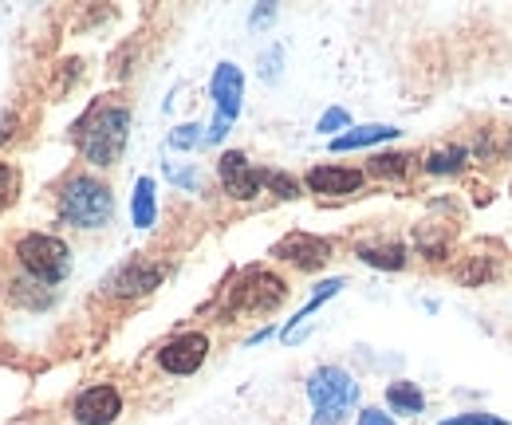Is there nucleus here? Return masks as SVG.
I'll list each match as a JSON object with an SVG mask.
<instances>
[{"mask_svg": "<svg viewBox=\"0 0 512 425\" xmlns=\"http://www.w3.org/2000/svg\"><path fill=\"white\" fill-rule=\"evenodd\" d=\"M422 166H426V174H434V178L461 174V170L469 166V150H465V146H442V150H434Z\"/></svg>", "mask_w": 512, "mask_h": 425, "instance_id": "nucleus-19", "label": "nucleus"}, {"mask_svg": "<svg viewBox=\"0 0 512 425\" xmlns=\"http://www.w3.org/2000/svg\"><path fill=\"white\" fill-rule=\"evenodd\" d=\"M280 75H284V48L272 44L268 52H260V79L264 83H280Z\"/></svg>", "mask_w": 512, "mask_h": 425, "instance_id": "nucleus-23", "label": "nucleus"}, {"mask_svg": "<svg viewBox=\"0 0 512 425\" xmlns=\"http://www.w3.org/2000/svg\"><path fill=\"white\" fill-rule=\"evenodd\" d=\"M154 359H158V366H162L166 374L190 378V374H197V370L205 366V359H209V335H205V331H182V335L166 339Z\"/></svg>", "mask_w": 512, "mask_h": 425, "instance_id": "nucleus-8", "label": "nucleus"}, {"mask_svg": "<svg viewBox=\"0 0 512 425\" xmlns=\"http://www.w3.org/2000/svg\"><path fill=\"white\" fill-rule=\"evenodd\" d=\"M509 154H512V130H509Z\"/></svg>", "mask_w": 512, "mask_h": 425, "instance_id": "nucleus-34", "label": "nucleus"}, {"mask_svg": "<svg viewBox=\"0 0 512 425\" xmlns=\"http://www.w3.org/2000/svg\"><path fill=\"white\" fill-rule=\"evenodd\" d=\"M12 252H16L20 272L40 280V284H48V288L64 284L71 276V248L56 233H24L20 241L12 244Z\"/></svg>", "mask_w": 512, "mask_h": 425, "instance_id": "nucleus-4", "label": "nucleus"}, {"mask_svg": "<svg viewBox=\"0 0 512 425\" xmlns=\"http://www.w3.org/2000/svg\"><path fill=\"white\" fill-rule=\"evenodd\" d=\"M170 150H193V146H201L205 142V126H197V122H182V126H174L170 130Z\"/></svg>", "mask_w": 512, "mask_h": 425, "instance_id": "nucleus-22", "label": "nucleus"}, {"mask_svg": "<svg viewBox=\"0 0 512 425\" xmlns=\"http://www.w3.org/2000/svg\"><path fill=\"white\" fill-rule=\"evenodd\" d=\"M79 67H83L79 60H64V63H60V75H64V79L52 87V95H56V99H60V95H67V87L79 79Z\"/></svg>", "mask_w": 512, "mask_h": 425, "instance_id": "nucleus-29", "label": "nucleus"}, {"mask_svg": "<svg viewBox=\"0 0 512 425\" xmlns=\"http://www.w3.org/2000/svg\"><path fill=\"white\" fill-rule=\"evenodd\" d=\"M272 335H276V327H260L256 335H249V339H245V347H256V343H264V339H272Z\"/></svg>", "mask_w": 512, "mask_h": 425, "instance_id": "nucleus-33", "label": "nucleus"}, {"mask_svg": "<svg viewBox=\"0 0 512 425\" xmlns=\"http://www.w3.org/2000/svg\"><path fill=\"white\" fill-rule=\"evenodd\" d=\"M119 418H123V394L115 382H95L71 398L75 425H115Z\"/></svg>", "mask_w": 512, "mask_h": 425, "instance_id": "nucleus-7", "label": "nucleus"}, {"mask_svg": "<svg viewBox=\"0 0 512 425\" xmlns=\"http://www.w3.org/2000/svg\"><path fill=\"white\" fill-rule=\"evenodd\" d=\"M127 138H130V107H123V103H95L83 119L75 122L79 154L95 170L119 166V158L127 150Z\"/></svg>", "mask_w": 512, "mask_h": 425, "instance_id": "nucleus-1", "label": "nucleus"}, {"mask_svg": "<svg viewBox=\"0 0 512 425\" xmlns=\"http://www.w3.org/2000/svg\"><path fill=\"white\" fill-rule=\"evenodd\" d=\"M414 241H418V248L430 256V260H446V233H426V225H418V233H414Z\"/></svg>", "mask_w": 512, "mask_h": 425, "instance_id": "nucleus-25", "label": "nucleus"}, {"mask_svg": "<svg viewBox=\"0 0 512 425\" xmlns=\"http://www.w3.org/2000/svg\"><path fill=\"white\" fill-rule=\"evenodd\" d=\"M8 300L20 307H32V311H44V307L56 304V288H48V284L24 276V280H12V284H8Z\"/></svg>", "mask_w": 512, "mask_h": 425, "instance_id": "nucleus-18", "label": "nucleus"}, {"mask_svg": "<svg viewBox=\"0 0 512 425\" xmlns=\"http://www.w3.org/2000/svg\"><path fill=\"white\" fill-rule=\"evenodd\" d=\"M304 390H308V402H312V410H316V414H312V425H343L347 414L359 406V382H355V374L335 363L316 366V370L308 374Z\"/></svg>", "mask_w": 512, "mask_h": 425, "instance_id": "nucleus-3", "label": "nucleus"}, {"mask_svg": "<svg viewBox=\"0 0 512 425\" xmlns=\"http://www.w3.org/2000/svg\"><path fill=\"white\" fill-rule=\"evenodd\" d=\"M16 189H20V174L8 162H0V209L16 201Z\"/></svg>", "mask_w": 512, "mask_h": 425, "instance_id": "nucleus-28", "label": "nucleus"}, {"mask_svg": "<svg viewBox=\"0 0 512 425\" xmlns=\"http://www.w3.org/2000/svg\"><path fill=\"white\" fill-rule=\"evenodd\" d=\"M355 256L363 260V264H371V268H383V272H398V268H406V244L402 241H390V244H359L355 248Z\"/></svg>", "mask_w": 512, "mask_h": 425, "instance_id": "nucleus-17", "label": "nucleus"}, {"mask_svg": "<svg viewBox=\"0 0 512 425\" xmlns=\"http://www.w3.org/2000/svg\"><path fill=\"white\" fill-rule=\"evenodd\" d=\"M438 425H509L505 418H497V414H485V410H465V414H453L446 422Z\"/></svg>", "mask_w": 512, "mask_h": 425, "instance_id": "nucleus-27", "label": "nucleus"}, {"mask_svg": "<svg viewBox=\"0 0 512 425\" xmlns=\"http://www.w3.org/2000/svg\"><path fill=\"white\" fill-rule=\"evenodd\" d=\"M217 178H221V189L233 197V201H253L260 193V170L249 162L245 150H225L217 158Z\"/></svg>", "mask_w": 512, "mask_h": 425, "instance_id": "nucleus-10", "label": "nucleus"}, {"mask_svg": "<svg viewBox=\"0 0 512 425\" xmlns=\"http://www.w3.org/2000/svg\"><path fill=\"white\" fill-rule=\"evenodd\" d=\"M355 425H398L386 410H375V406H363L359 410V418H355Z\"/></svg>", "mask_w": 512, "mask_h": 425, "instance_id": "nucleus-31", "label": "nucleus"}, {"mask_svg": "<svg viewBox=\"0 0 512 425\" xmlns=\"http://www.w3.org/2000/svg\"><path fill=\"white\" fill-rule=\"evenodd\" d=\"M16 130H20V115L16 111H0V146H8L16 138Z\"/></svg>", "mask_w": 512, "mask_h": 425, "instance_id": "nucleus-30", "label": "nucleus"}, {"mask_svg": "<svg viewBox=\"0 0 512 425\" xmlns=\"http://www.w3.org/2000/svg\"><path fill=\"white\" fill-rule=\"evenodd\" d=\"M276 20V4H256L253 8V16H249V28H264V24H272Z\"/></svg>", "mask_w": 512, "mask_h": 425, "instance_id": "nucleus-32", "label": "nucleus"}, {"mask_svg": "<svg viewBox=\"0 0 512 425\" xmlns=\"http://www.w3.org/2000/svg\"><path fill=\"white\" fill-rule=\"evenodd\" d=\"M363 182H367V174L351 170V166H312L304 178V185L320 197H351L363 189Z\"/></svg>", "mask_w": 512, "mask_h": 425, "instance_id": "nucleus-12", "label": "nucleus"}, {"mask_svg": "<svg viewBox=\"0 0 512 425\" xmlns=\"http://www.w3.org/2000/svg\"><path fill=\"white\" fill-rule=\"evenodd\" d=\"M166 178H170L174 185H182L186 193H197V189H201V174L190 170V166H174V162H166Z\"/></svg>", "mask_w": 512, "mask_h": 425, "instance_id": "nucleus-26", "label": "nucleus"}, {"mask_svg": "<svg viewBox=\"0 0 512 425\" xmlns=\"http://www.w3.org/2000/svg\"><path fill=\"white\" fill-rule=\"evenodd\" d=\"M56 217L67 229H83V233L107 229L115 221V193L95 174H71L56 193Z\"/></svg>", "mask_w": 512, "mask_h": 425, "instance_id": "nucleus-2", "label": "nucleus"}, {"mask_svg": "<svg viewBox=\"0 0 512 425\" xmlns=\"http://www.w3.org/2000/svg\"><path fill=\"white\" fill-rule=\"evenodd\" d=\"M162 280H166V268H162V264H150V260L134 256V260L119 264V268L103 280V292L115 296V300H138V296H150Z\"/></svg>", "mask_w": 512, "mask_h": 425, "instance_id": "nucleus-9", "label": "nucleus"}, {"mask_svg": "<svg viewBox=\"0 0 512 425\" xmlns=\"http://www.w3.org/2000/svg\"><path fill=\"white\" fill-rule=\"evenodd\" d=\"M410 166H414V154H375L367 162V174H375V178H406Z\"/></svg>", "mask_w": 512, "mask_h": 425, "instance_id": "nucleus-20", "label": "nucleus"}, {"mask_svg": "<svg viewBox=\"0 0 512 425\" xmlns=\"http://www.w3.org/2000/svg\"><path fill=\"white\" fill-rule=\"evenodd\" d=\"M316 130H320V134H331V138H339V130H343V134L351 130V115H347L343 107H331V111H323L320 115Z\"/></svg>", "mask_w": 512, "mask_h": 425, "instance_id": "nucleus-24", "label": "nucleus"}, {"mask_svg": "<svg viewBox=\"0 0 512 425\" xmlns=\"http://www.w3.org/2000/svg\"><path fill=\"white\" fill-rule=\"evenodd\" d=\"M209 99H213L217 115L209 122L201 146H217V142L233 130V122L241 119V107H245V71L229 60L217 63V67H213V79H209Z\"/></svg>", "mask_w": 512, "mask_h": 425, "instance_id": "nucleus-5", "label": "nucleus"}, {"mask_svg": "<svg viewBox=\"0 0 512 425\" xmlns=\"http://www.w3.org/2000/svg\"><path fill=\"white\" fill-rule=\"evenodd\" d=\"M398 134H402V130H398V126H386V122H375V126H351L347 134L331 138L327 146H331V154H347V150H367V146L390 142V138H398Z\"/></svg>", "mask_w": 512, "mask_h": 425, "instance_id": "nucleus-13", "label": "nucleus"}, {"mask_svg": "<svg viewBox=\"0 0 512 425\" xmlns=\"http://www.w3.org/2000/svg\"><path fill=\"white\" fill-rule=\"evenodd\" d=\"M288 300V284L268 268H245L241 280L229 288V307L245 315H268Z\"/></svg>", "mask_w": 512, "mask_h": 425, "instance_id": "nucleus-6", "label": "nucleus"}, {"mask_svg": "<svg viewBox=\"0 0 512 425\" xmlns=\"http://www.w3.org/2000/svg\"><path fill=\"white\" fill-rule=\"evenodd\" d=\"M386 406H390V414L418 418V414H426V394H422L414 382L398 378V382H390V386H386Z\"/></svg>", "mask_w": 512, "mask_h": 425, "instance_id": "nucleus-14", "label": "nucleus"}, {"mask_svg": "<svg viewBox=\"0 0 512 425\" xmlns=\"http://www.w3.org/2000/svg\"><path fill=\"white\" fill-rule=\"evenodd\" d=\"M331 241H323V237H312V233H288V237H280V241L272 244V256L276 260H284V264H296L300 272H316L323 268L327 260H331Z\"/></svg>", "mask_w": 512, "mask_h": 425, "instance_id": "nucleus-11", "label": "nucleus"}, {"mask_svg": "<svg viewBox=\"0 0 512 425\" xmlns=\"http://www.w3.org/2000/svg\"><path fill=\"white\" fill-rule=\"evenodd\" d=\"M343 288H347V280H343V276H331V280H323V284H316V292H312V300H308V304H304V307H300V311H296V319H292V323H288V327L280 331V339L288 343L292 335H300V327L308 323V315H312V311H320V307L327 304L331 296H339Z\"/></svg>", "mask_w": 512, "mask_h": 425, "instance_id": "nucleus-15", "label": "nucleus"}, {"mask_svg": "<svg viewBox=\"0 0 512 425\" xmlns=\"http://www.w3.org/2000/svg\"><path fill=\"white\" fill-rule=\"evenodd\" d=\"M260 182L268 185L280 201H296L300 197V182L292 174H284V170H260Z\"/></svg>", "mask_w": 512, "mask_h": 425, "instance_id": "nucleus-21", "label": "nucleus"}, {"mask_svg": "<svg viewBox=\"0 0 512 425\" xmlns=\"http://www.w3.org/2000/svg\"><path fill=\"white\" fill-rule=\"evenodd\" d=\"M130 217H134L138 229H154V221H158V185H154V178H138L134 182Z\"/></svg>", "mask_w": 512, "mask_h": 425, "instance_id": "nucleus-16", "label": "nucleus"}]
</instances>
